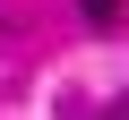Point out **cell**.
<instances>
[{
  "label": "cell",
  "instance_id": "6da1fadb",
  "mask_svg": "<svg viewBox=\"0 0 129 120\" xmlns=\"http://www.w3.org/2000/svg\"><path fill=\"white\" fill-rule=\"evenodd\" d=\"M78 9H86L95 26H120V9H129V0H78Z\"/></svg>",
  "mask_w": 129,
  "mask_h": 120
},
{
  "label": "cell",
  "instance_id": "7a4b0ae2",
  "mask_svg": "<svg viewBox=\"0 0 129 120\" xmlns=\"http://www.w3.org/2000/svg\"><path fill=\"white\" fill-rule=\"evenodd\" d=\"M103 120H129V103H112V111H103Z\"/></svg>",
  "mask_w": 129,
  "mask_h": 120
}]
</instances>
